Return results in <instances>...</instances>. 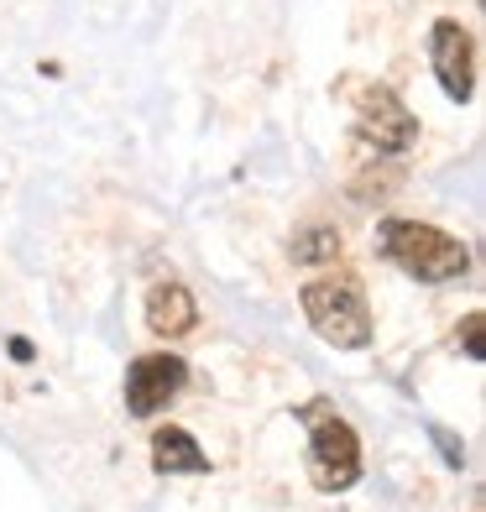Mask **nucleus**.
<instances>
[{
	"instance_id": "6",
	"label": "nucleus",
	"mask_w": 486,
	"mask_h": 512,
	"mask_svg": "<svg viewBox=\"0 0 486 512\" xmlns=\"http://www.w3.org/2000/svg\"><path fill=\"white\" fill-rule=\"evenodd\" d=\"M429 63H434V79L445 84L450 100H471V84H476V42L460 21H434L429 27Z\"/></svg>"
},
{
	"instance_id": "10",
	"label": "nucleus",
	"mask_w": 486,
	"mask_h": 512,
	"mask_svg": "<svg viewBox=\"0 0 486 512\" xmlns=\"http://www.w3.org/2000/svg\"><path fill=\"white\" fill-rule=\"evenodd\" d=\"M481 324H486L481 314H466V324L455 330V340L466 345V356H471V361H481V356H486V345H481Z\"/></svg>"
},
{
	"instance_id": "1",
	"label": "nucleus",
	"mask_w": 486,
	"mask_h": 512,
	"mask_svg": "<svg viewBox=\"0 0 486 512\" xmlns=\"http://www.w3.org/2000/svg\"><path fill=\"white\" fill-rule=\"evenodd\" d=\"M377 251L408 277H419V283H455L471 267V251L450 230L424 225V220H398V215H387L377 225Z\"/></svg>"
},
{
	"instance_id": "4",
	"label": "nucleus",
	"mask_w": 486,
	"mask_h": 512,
	"mask_svg": "<svg viewBox=\"0 0 486 512\" xmlns=\"http://www.w3.org/2000/svg\"><path fill=\"white\" fill-rule=\"evenodd\" d=\"M351 110H356V131L372 142L377 152H408L419 142V121L408 115V105L392 95L387 84H351Z\"/></svg>"
},
{
	"instance_id": "3",
	"label": "nucleus",
	"mask_w": 486,
	"mask_h": 512,
	"mask_svg": "<svg viewBox=\"0 0 486 512\" xmlns=\"http://www.w3.org/2000/svg\"><path fill=\"white\" fill-rule=\"evenodd\" d=\"M298 298H304V314H309L319 340L340 345V351L372 345V309H366L356 283H345V277H319V283H309Z\"/></svg>"
},
{
	"instance_id": "8",
	"label": "nucleus",
	"mask_w": 486,
	"mask_h": 512,
	"mask_svg": "<svg viewBox=\"0 0 486 512\" xmlns=\"http://www.w3.org/2000/svg\"><path fill=\"white\" fill-rule=\"evenodd\" d=\"M152 460H157V471H173V476H199V471H210V460H204V450L194 445V434L189 429H157L152 434Z\"/></svg>"
},
{
	"instance_id": "2",
	"label": "nucleus",
	"mask_w": 486,
	"mask_h": 512,
	"mask_svg": "<svg viewBox=\"0 0 486 512\" xmlns=\"http://www.w3.org/2000/svg\"><path fill=\"white\" fill-rule=\"evenodd\" d=\"M298 418H309V434H314V445H309V481L319 486V492H351V486L361 481V445H356L351 424H345V418L324 398L304 403Z\"/></svg>"
},
{
	"instance_id": "12",
	"label": "nucleus",
	"mask_w": 486,
	"mask_h": 512,
	"mask_svg": "<svg viewBox=\"0 0 486 512\" xmlns=\"http://www.w3.org/2000/svg\"><path fill=\"white\" fill-rule=\"evenodd\" d=\"M11 356H16V361H32V345H27V340L16 335V340H11Z\"/></svg>"
},
{
	"instance_id": "9",
	"label": "nucleus",
	"mask_w": 486,
	"mask_h": 512,
	"mask_svg": "<svg viewBox=\"0 0 486 512\" xmlns=\"http://www.w3.org/2000/svg\"><path fill=\"white\" fill-rule=\"evenodd\" d=\"M288 256H293V262H304V267L335 262V256H340V230H335V225H304V230L288 241Z\"/></svg>"
},
{
	"instance_id": "11",
	"label": "nucleus",
	"mask_w": 486,
	"mask_h": 512,
	"mask_svg": "<svg viewBox=\"0 0 486 512\" xmlns=\"http://www.w3.org/2000/svg\"><path fill=\"white\" fill-rule=\"evenodd\" d=\"M434 445H439V450H445V460H450V465H455V471H460V460H466V450H460V445H455V439H450L445 429H434Z\"/></svg>"
},
{
	"instance_id": "7",
	"label": "nucleus",
	"mask_w": 486,
	"mask_h": 512,
	"mask_svg": "<svg viewBox=\"0 0 486 512\" xmlns=\"http://www.w3.org/2000/svg\"><path fill=\"white\" fill-rule=\"evenodd\" d=\"M194 324H199V304L183 283H157L147 293V330L152 335L173 340V335H189Z\"/></svg>"
},
{
	"instance_id": "5",
	"label": "nucleus",
	"mask_w": 486,
	"mask_h": 512,
	"mask_svg": "<svg viewBox=\"0 0 486 512\" xmlns=\"http://www.w3.org/2000/svg\"><path fill=\"white\" fill-rule=\"evenodd\" d=\"M183 382H189V366H183L178 356H168V351L136 356L131 371H126V408L136 418H152V413H162L178 398Z\"/></svg>"
}]
</instances>
